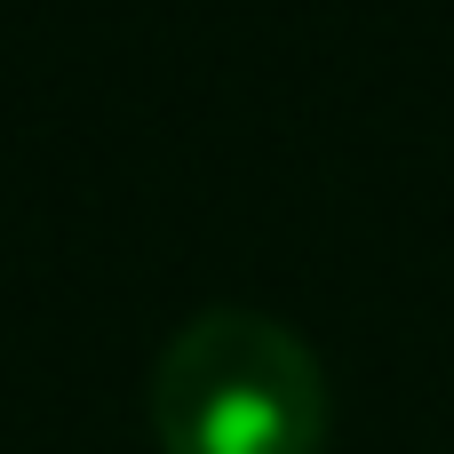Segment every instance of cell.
I'll return each mask as SVG.
<instances>
[{"label":"cell","instance_id":"obj_1","mask_svg":"<svg viewBox=\"0 0 454 454\" xmlns=\"http://www.w3.org/2000/svg\"><path fill=\"white\" fill-rule=\"evenodd\" d=\"M160 454H319L327 375L319 351L247 303H207L184 319L152 367Z\"/></svg>","mask_w":454,"mask_h":454}]
</instances>
